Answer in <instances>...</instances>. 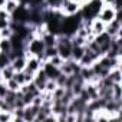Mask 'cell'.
Listing matches in <instances>:
<instances>
[{
  "instance_id": "cell-1",
  "label": "cell",
  "mask_w": 122,
  "mask_h": 122,
  "mask_svg": "<svg viewBox=\"0 0 122 122\" xmlns=\"http://www.w3.org/2000/svg\"><path fill=\"white\" fill-rule=\"evenodd\" d=\"M96 17H98L101 22H103L105 25H108V23H111V22L116 17V12L113 10L112 6H106V5H103L102 9L99 10V13H98Z\"/></svg>"
},
{
  "instance_id": "cell-2",
  "label": "cell",
  "mask_w": 122,
  "mask_h": 122,
  "mask_svg": "<svg viewBox=\"0 0 122 122\" xmlns=\"http://www.w3.org/2000/svg\"><path fill=\"white\" fill-rule=\"evenodd\" d=\"M42 69L45 71L47 79H56V78L60 75V69L56 68V66H53V65L49 62V60H46V62L42 63Z\"/></svg>"
},
{
  "instance_id": "cell-3",
  "label": "cell",
  "mask_w": 122,
  "mask_h": 122,
  "mask_svg": "<svg viewBox=\"0 0 122 122\" xmlns=\"http://www.w3.org/2000/svg\"><path fill=\"white\" fill-rule=\"evenodd\" d=\"M39 108L40 106H35V105H26L25 108H23V111H25V113H23V121H26V122H35V118H36V115H37V111H39Z\"/></svg>"
},
{
  "instance_id": "cell-4",
  "label": "cell",
  "mask_w": 122,
  "mask_h": 122,
  "mask_svg": "<svg viewBox=\"0 0 122 122\" xmlns=\"http://www.w3.org/2000/svg\"><path fill=\"white\" fill-rule=\"evenodd\" d=\"M40 68H42V62L36 56H30L29 59H26V68H25V71H27V72H30V73L35 75Z\"/></svg>"
},
{
  "instance_id": "cell-5",
  "label": "cell",
  "mask_w": 122,
  "mask_h": 122,
  "mask_svg": "<svg viewBox=\"0 0 122 122\" xmlns=\"http://www.w3.org/2000/svg\"><path fill=\"white\" fill-rule=\"evenodd\" d=\"M105 29H106V25L103 23V22H101L98 17H95L93 20H92V25H91V30H92V33L96 36V35H101L102 32H105Z\"/></svg>"
},
{
  "instance_id": "cell-6",
  "label": "cell",
  "mask_w": 122,
  "mask_h": 122,
  "mask_svg": "<svg viewBox=\"0 0 122 122\" xmlns=\"http://www.w3.org/2000/svg\"><path fill=\"white\" fill-rule=\"evenodd\" d=\"M12 66H13L15 72L25 71V68H26V57L25 56H17V57L12 59Z\"/></svg>"
},
{
  "instance_id": "cell-7",
  "label": "cell",
  "mask_w": 122,
  "mask_h": 122,
  "mask_svg": "<svg viewBox=\"0 0 122 122\" xmlns=\"http://www.w3.org/2000/svg\"><path fill=\"white\" fill-rule=\"evenodd\" d=\"M85 53V46H72V53H71V59L75 62H79L81 57Z\"/></svg>"
},
{
  "instance_id": "cell-8",
  "label": "cell",
  "mask_w": 122,
  "mask_h": 122,
  "mask_svg": "<svg viewBox=\"0 0 122 122\" xmlns=\"http://www.w3.org/2000/svg\"><path fill=\"white\" fill-rule=\"evenodd\" d=\"M0 52H5V53L10 55V52H12L10 39H0Z\"/></svg>"
},
{
  "instance_id": "cell-9",
  "label": "cell",
  "mask_w": 122,
  "mask_h": 122,
  "mask_svg": "<svg viewBox=\"0 0 122 122\" xmlns=\"http://www.w3.org/2000/svg\"><path fill=\"white\" fill-rule=\"evenodd\" d=\"M12 63V59H10V55L9 53H5V52H0V69L6 68L7 65Z\"/></svg>"
},
{
  "instance_id": "cell-10",
  "label": "cell",
  "mask_w": 122,
  "mask_h": 122,
  "mask_svg": "<svg viewBox=\"0 0 122 122\" xmlns=\"http://www.w3.org/2000/svg\"><path fill=\"white\" fill-rule=\"evenodd\" d=\"M19 6V2L17 0H6V5H5V10L9 13V15H12L15 10H16V7Z\"/></svg>"
},
{
  "instance_id": "cell-11",
  "label": "cell",
  "mask_w": 122,
  "mask_h": 122,
  "mask_svg": "<svg viewBox=\"0 0 122 122\" xmlns=\"http://www.w3.org/2000/svg\"><path fill=\"white\" fill-rule=\"evenodd\" d=\"M5 85H6V88L9 89V91H13V92H17L19 89H20V85L12 78V79H9V81H6L5 82Z\"/></svg>"
},
{
  "instance_id": "cell-12",
  "label": "cell",
  "mask_w": 122,
  "mask_h": 122,
  "mask_svg": "<svg viewBox=\"0 0 122 122\" xmlns=\"http://www.w3.org/2000/svg\"><path fill=\"white\" fill-rule=\"evenodd\" d=\"M13 79L22 86V85H25L26 83V81H25V72L23 71H20V72H15V75H13Z\"/></svg>"
},
{
  "instance_id": "cell-13",
  "label": "cell",
  "mask_w": 122,
  "mask_h": 122,
  "mask_svg": "<svg viewBox=\"0 0 122 122\" xmlns=\"http://www.w3.org/2000/svg\"><path fill=\"white\" fill-rule=\"evenodd\" d=\"M49 62H50L53 66H56V68H60V66H62V63L65 62V60H63L62 57H60L59 55H56V56H52V57L49 59Z\"/></svg>"
},
{
  "instance_id": "cell-14",
  "label": "cell",
  "mask_w": 122,
  "mask_h": 122,
  "mask_svg": "<svg viewBox=\"0 0 122 122\" xmlns=\"http://www.w3.org/2000/svg\"><path fill=\"white\" fill-rule=\"evenodd\" d=\"M12 35H13V30L10 27H5V29L0 30V37L2 39H10Z\"/></svg>"
},
{
  "instance_id": "cell-15",
  "label": "cell",
  "mask_w": 122,
  "mask_h": 122,
  "mask_svg": "<svg viewBox=\"0 0 122 122\" xmlns=\"http://www.w3.org/2000/svg\"><path fill=\"white\" fill-rule=\"evenodd\" d=\"M10 25V19H3V17H0V30L5 29V27H9Z\"/></svg>"
},
{
  "instance_id": "cell-16",
  "label": "cell",
  "mask_w": 122,
  "mask_h": 122,
  "mask_svg": "<svg viewBox=\"0 0 122 122\" xmlns=\"http://www.w3.org/2000/svg\"><path fill=\"white\" fill-rule=\"evenodd\" d=\"M102 2H103V5H106V6H113L115 0H102Z\"/></svg>"
},
{
  "instance_id": "cell-17",
  "label": "cell",
  "mask_w": 122,
  "mask_h": 122,
  "mask_svg": "<svg viewBox=\"0 0 122 122\" xmlns=\"http://www.w3.org/2000/svg\"><path fill=\"white\" fill-rule=\"evenodd\" d=\"M5 5H6V0H0V9L5 7Z\"/></svg>"
},
{
  "instance_id": "cell-18",
  "label": "cell",
  "mask_w": 122,
  "mask_h": 122,
  "mask_svg": "<svg viewBox=\"0 0 122 122\" xmlns=\"http://www.w3.org/2000/svg\"><path fill=\"white\" fill-rule=\"evenodd\" d=\"M0 82H2V81H0Z\"/></svg>"
}]
</instances>
